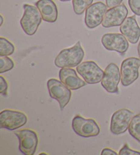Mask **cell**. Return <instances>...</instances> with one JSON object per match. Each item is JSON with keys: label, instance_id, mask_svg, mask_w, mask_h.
I'll list each match as a JSON object with an SVG mask.
<instances>
[{"label": "cell", "instance_id": "6da1fadb", "mask_svg": "<svg viewBox=\"0 0 140 155\" xmlns=\"http://www.w3.org/2000/svg\"><path fill=\"white\" fill-rule=\"evenodd\" d=\"M85 53L78 41L73 47L62 50L55 59V65L58 68H73L82 63Z\"/></svg>", "mask_w": 140, "mask_h": 155}, {"label": "cell", "instance_id": "7a4b0ae2", "mask_svg": "<svg viewBox=\"0 0 140 155\" xmlns=\"http://www.w3.org/2000/svg\"><path fill=\"white\" fill-rule=\"evenodd\" d=\"M24 14L20 21V23L27 35L33 36L38 29L42 22V15L36 6L30 4L23 5Z\"/></svg>", "mask_w": 140, "mask_h": 155}, {"label": "cell", "instance_id": "3957f363", "mask_svg": "<svg viewBox=\"0 0 140 155\" xmlns=\"http://www.w3.org/2000/svg\"><path fill=\"white\" fill-rule=\"evenodd\" d=\"M47 88L51 98L58 101L60 110L63 111L71 98V90L61 81L56 79L48 80Z\"/></svg>", "mask_w": 140, "mask_h": 155}, {"label": "cell", "instance_id": "277c9868", "mask_svg": "<svg viewBox=\"0 0 140 155\" xmlns=\"http://www.w3.org/2000/svg\"><path fill=\"white\" fill-rule=\"evenodd\" d=\"M72 128L77 135L83 137H91L98 135L101 129L95 120L86 119L76 115L72 119Z\"/></svg>", "mask_w": 140, "mask_h": 155}, {"label": "cell", "instance_id": "5b68a950", "mask_svg": "<svg viewBox=\"0 0 140 155\" xmlns=\"http://www.w3.org/2000/svg\"><path fill=\"white\" fill-rule=\"evenodd\" d=\"M77 72L88 84H96L101 82L104 71L95 61H83L77 66Z\"/></svg>", "mask_w": 140, "mask_h": 155}, {"label": "cell", "instance_id": "8992f818", "mask_svg": "<svg viewBox=\"0 0 140 155\" xmlns=\"http://www.w3.org/2000/svg\"><path fill=\"white\" fill-rule=\"evenodd\" d=\"M28 117L23 112L5 109L0 114V128L14 130L25 125Z\"/></svg>", "mask_w": 140, "mask_h": 155}, {"label": "cell", "instance_id": "52a82bcc", "mask_svg": "<svg viewBox=\"0 0 140 155\" xmlns=\"http://www.w3.org/2000/svg\"><path fill=\"white\" fill-rule=\"evenodd\" d=\"M139 67L140 58H128L122 61L120 73L121 83L123 86L127 87L138 79Z\"/></svg>", "mask_w": 140, "mask_h": 155}, {"label": "cell", "instance_id": "ba28073f", "mask_svg": "<svg viewBox=\"0 0 140 155\" xmlns=\"http://www.w3.org/2000/svg\"><path fill=\"white\" fill-rule=\"evenodd\" d=\"M135 116L133 111L127 109H121L112 115L110 130L112 134L118 135L125 133L128 129L129 124Z\"/></svg>", "mask_w": 140, "mask_h": 155}, {"label": "cell", "instance_id": "9c48e42d", "mask_svg": "<svg viewBox=\"0 0 140 155\" xmlns=\"http://www.w3.org/2000/svg\"><path fill=\"white\" fill-rule=\"evenodd\" d=\"M15 134L19 140V150L25 155H33L36 151L38 137L37 133L31 129L18 130Z\"/></svg>", "mask_w": 140, "mask_h": 155}, {"label": "cell", "instance_id": "30bf717a", "mask_svg": "<svg viewBox=\"0 0 140 155\" xmlns=\"http://www.w3.org/2000/svg\"><path fill=\"white\" fill-rule=\"evenodd\" d=\"M101 42L107 50L115 51L124 55L129 47L127 38L120 33H107L104 34L101 38Z\"/></svg>", "mask_w": 140, "mask_h": 155}, {"label": "cell", "instance_id": "8fae6325", "mask_svg": "<svg viewBox=\"0 0 140 155\" xmlns=\"http://www.w3.org/2000/svg\"><path fill=\"white\" fill-rule=\"evenodd\" d=\"M107 8V5L101 2L90 5L85 10V23L87 28L94 29L102 24Z\"/></svg>", "mask_w": 140, "mask_h": 155}, {"label": "cell", "instance_id": "7c38bea8", "mask_svg": "<svg viewBox=\"0 0 140 155\" xmlns=\"http://www.w3.org/2000/svg\"><path fill=\"white\" fill-rule=\"evenodd\" d=\"M121 79L119 67L115 63H111L107 66L104 71V75L101 85L107 92L109 93L119 92L118 84Z\"/></svg>", "mask_w": 140, "mask_h": 155}, {"label": "cell", "instance_id": "4fadbf2b", "mask_svg": "<svg viewBox=\"0 0 140 155\" xmlns=\"http://www.w3.org/2000/svg\"><path fill=\"white\" fill-rule=\"evenodd\" d=\"M128 14V10L125 4H121L107 10L104 16L102 25L108 28L120 26Z\"/></svg>", "mask_w": 140, "mask_h": 155}, {"label": "cell", "instance_id": "5bb4252c", "mask_svg": "<svg viewBox=\"0 0 140 155\" xmlns=\"http://www.w3.org/2000/svg\"><path fill=\"white\" fill-rule=\"evenodd\" d=\"M120 31L131 44H136L140 37V28L136 21V15L126 17L120 26Z\"/></svg>", "mask_w": 140, "mask_h": 155}, {"label": "cell", "instance_id": "9a60e30c", "mask_svg": "<svg viewBox=\"0 0 140 155\" xmlns=\"http://www.w3.org/2000/svg\"><path fill=\"white\" fill-rule=\"evenodd\" d=\"M60 81L72 90H76L85 86L86 83L77 75V72L72 68H62L59 72Z\"/></svg>", "mask_w": 140, "mask_h": 155}, {"label": "cell", "instance_id": "2e32d148", "mask_svg": "<svg viewBox=\"0 0 140 155\" xmlns=\"http://www.w3.org/2000/svg\"><path fill=\"white\" fill-rule=\"evenodd\" d=\"M35 5L39 10L42 19L46 22L54 23L57 21L58 10L53 0H38Z\"/></svg>", "mask_w": 140, "mask_h": 155}, {"label": "cell", "instance_id": "e0dca14e", "mask_svg": "<svg viewBox=\"0 0 140 155\" xmlns=\"http://www.w3.org/2000/svg\"><path fill=\"white\" fill-rule=\"evenodd\" d=\"M128 130L132 137L140 143V113L132 118Z\"/></svg>", "mask_w": 140, "mask_h": 155}, {"label": "cell", "instance_id": "ac0fdd59", "mask_svg": "<svg viewBox=\"0 0 140 155\" xmlns=\"http://www.w3.org/2000/svg\"><path fill=\"white\" fill-rule=\"evenodd\" d=\"M14 45L4 37L0 38V56H8L15 52Z\"/></svg>", "mask_w": 140, "mask_h": 155}, {"label": "cell", "instance_id": "d6986e66", "mask_svg": "<svg viewBox=\"0 0 140 155\" xmlns=\"http://www.w3.org/2000/svg\"><path fill=\"white\" fill-rule=\"evenodd\" d=\"M94 0H72V6L75 13L77 15H81L85 10L92 4Z\"/></svg>", "mask_w": 140, "mask_h": 155}, {"label": "cell", "instance_id": "ffe728a7", "mask_svg": "<svg viewBox=\"0 0 140 155\" xmlns=\"http://www.w3.org/2000/svg\"><path fill=\"white\" fill-rule=\"evenodd\" d=\"M15 63L12 59L8 56L0 57V73H4L9 71L14 68Z\"/></svg>", "mask_w": 140, "mask_h": 155}, {"label": "cell", "instance_id": "44dd1931", "mask_svg": "<svg viewBox=\"0 0 140 155\" xmlns=\"http://www.w3.org/2000/svg\"><path fill=\"white\" fill-rule=\"evenodd\" d=\"M128 5L135 15L140 16V0H128Z\"/></svg>", "mask_w": 140, "mask_h": 155}, {"label": "cell", "instance_id": "7402d4cb", "mask_svg": "<svg viewBox=\"0 0 140 155\" xmlns=\"http://www.w3.org/2000/svg\"><path fill=\"white\" fill-rule=\"evenodd\" d=\"M119 155H140V152L133 150L129 148L128 144L125 143L122 149L120 150Z\"/></svg>", "mask_w": 140, "mask_h": 155}, {"label": "cell", "instance_id": "603a6c76", "mask_svg": "<svg viewBox=\"0 0 140 155\" xmlns=\"http://www.w3.org/2000/svg\"><path fill=\"white\" fill-rule=\"evenodd\" d=\"M8 85L6 79L3 76H0V94L6 97Z\"/></svg>", "mask_w": 140, "mask_h": 155}, {"label": "cell", "instance_id": "cb8c5ba5", "mask_svg": "<svg viewBox=\"0 0 140 155\" xmlns=\"http://www.w3.org/2000/svg\"><path fill=\"white\" fill-rule=\"evenodd\" d=\"M123 0H105L106 5L109 8L117 6L118 5L122 4Z\"/></svg>", "mask_w": 140, "mask_h": 155}, {"label": "cell", "instance_id": "d4e9b609", "mask_svg": "<svg viewBox=\"0 0 140 155\" xmlns=\"http://www.w3.org/2000/svg\"><path fill=\"white\" fill-rule=\"evenodd\" d=\"M118 153L110 148H104L101 152V155H116Z\"/></svg>", "mask_w": 140, "mask_h": 155}, {"label": "cell", "instance_id": "484cf974", "mask_svg": "<svg viewBox=\"0 0 140 155\" xmlns=\"http://www.w3.org/2000/svg\"><path fill=\"white\" fill-rule=\"evenodd\" d=\"M137 52H138L139 57V58H140V41H139V42L138 47H137Z\"/></svg>", "mask_w": 140, "mask_h": 155}, {"label": "cell", "instance_id": "4316f807", "mask_svg": "<svg viewBox=\"0 0 140 155\" xmlns=\"http://www.w3.org/2000/svg\"><path fill=\"white\" fill-rule=\"evenodd\" d=\"M0 18H1V23H0V26H2V25H3V23H4V18H3V16L0 15Z\"/></svg>", "mask_w": 140, "mask_h": 155}, {"label": "cell", "instance_id": "83f0119b", "mask_svg": "<svg viewBox=\"0 0 140 155\" xmlns=\"http://www.w3.org/2000/svg\"><path fill=\"white\" fill-rule=\"evenodd\" d=\"M61 2H70L71 1V0H60Z\"/></svg>", "mask_w": 140, "mask_h": 155}, {"label": "cell", "instance_id": "f1b7e54d", "mask_svg": "<svg viewBox=\"0 0 140 155\" xmlns=\"http://www.w3.org/2000/svg\"><path fill=\"white\" fill-rule=\"evenodd\" d=\"M40 154H46V153H40Z\"/></svg>", "mask_w": 140, "mask_h": 155}]
</instances>
